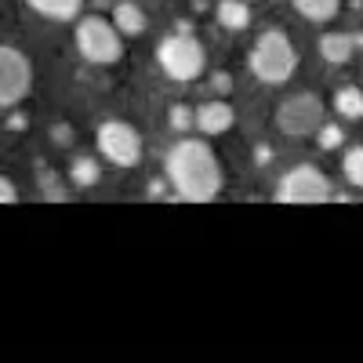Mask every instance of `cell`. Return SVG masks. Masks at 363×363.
I'll use <instances>...</instances> for the list:
<instances>
[{
	"label": "cell",
	"instance_id": "cell-8",
	"mask_svg": "<svg viewBox=\"0 0 363 363\" xmlns=\"http://www.w3.org/2000/svg\"><path fill=\"white\" fill-rule=\"evenodd\" d=\"M29 87H33V66L18 48H0V106L15 109Z\"/></svg>",
	"mask_w": 363,
	"mask_h": 363
},
{
	"label": "cell",
	"instance_id": "cell-21",
	"mask_svg": "<svg viewBox=\"0 0 363 363\" xmlns=\"http://www.w3.org/2000/svg\"><path fill=\"white\" fill-rule=\"evenodd\" d=\"M0 203H18V189H15V182L8 174L0 178Z\"/></svg>",
	"mask_w": 363,
	"mask_h": 363
},
{
	"label": "cell",
	"instance_id": "cell-13",
	"mask_svg": "<svg viewBox=\"0 0 363 363\" xmlns=\"http://www.w3.org/2000/svg\"><path fill=\"white\" fill-rule=\"evenodd\" d=\"M218 22L229 33H240V29L251 26V8L244 0H218Z\"/></svg>",
	"mask_w": 363,
	"mask_h": 363
},
{
	"label": "cell",
	"instance_id": "cell-9",
	"mask_svg": "<svg viewBox=\"0 0 363 363\" xmlns=\"http://www.w3.org/2000/svg\"><path fill=\"white\" fill-rule=\"evenodd\" d=\"M233 120H236V113H233V106H225V102H203L200 109H196V128L203 131V135H225L229 128H233Z\"/></svg>",
	"mask_w": 363,
	"mask_h": 363
},
{
	"label": "cell",
	"instance_id": "cell-16",
	"mask_svg": "<svg viewBox=\"0 0 363 363\" xmlns=\"http://www.w3.org/2000/svg\"><path fill=\"white\" fill-rule=\"evenodd\" d=\"M335 113L345 120H363V87H342L335 95Z\"/></svg>",
	"mask_w": 363,
	"mask_h": 363
},
{
	"label": "cell",
	"instance_id": "cell-14",
	"mask_svg": "<svg viewBox=\"0 0 363 363\" xmlns=\"http://www.w3.org/2000/svg\"><path fill=\"white\" fill-rule=\"evenodd\" d=\"M291 4L301 18H309V22H330L338 15L342 0H291Z\"/></svg>",
	"mask_w": 363,
	"mask_h": 363
},
{
	"label": "cell",
	"instance_id": "cell-1",
	"mask_svg": "<svg viewBox=\"0 0 363 363\" xmlns=\"http://www.w3.org/2000/svg\"><path fill=\"white\" fill-rule=\"evenodd\" d=\"M167 182L178 200H189V203H207L222 193V164L215 157V149L200 138H186L171 145L167 153Z\"/></svg>",
	"mask_w": 363,
	"mask_h": 363
},
{
	"label": "cell",
	"instance_id": "cell-17",
	"mask_svg": "<svg viewBox=\"0 0 363 363\" xmlns=\"http://www.w3.org/2000/svg\"><path fill=\"white\" fill-rule=\"evenodd\" d=\"M342 174H345L349 186L363 189V145H356V149H349V153H345V160H342Z\"/></svg>",
	"mask_w": 363,
	"mask_h": 363
},
{
	"label": "cell",
	"instance_id": "cell-22",
	"mask_svg": "<svg viewBox=\"0 0 363 363\" xmlns=\"http://www.w3.org/2000/svg\"><path fill=\"white\" fill-rule=\"evenodd\" d=\"M211 87H215L218 95H229V91H233V77L229 73H215V77H211Z\"/></svg>",
	"mask_w": 363,
	"mask_h": 363
},
{
	"label": "cell",
	"instance_id": "cell-10",
	"mask_svg": "<svg viewBox=\"0 0 363 363\" xmlns=\"http://www.w3.org/2000/svg\"><path fill=\"white\" fill-rule=\"evenodd\" d=\"M359 44H363V37H349V33H323V37H320V55H323V62H330V66H345Z\"/></svg>",
	"mask_w": 363,
	"mask_h": 363
},
{
	"label": "cell",
	"instance_id": "cell-12",
	"mask_svg": "<svg viewBox=\"0 0 363 363\" xmlns=\"http://www.w3.org/2000/svg\"><path fill=\"white\" fill-rule=\"evenodd\" d=\"M26 4L51 22H73V18H80L84 0H26Z\"/></svg>",
	"mask_w": 363,
	"mask_h": 363
},
{
	"label": "cell",
	"instance_id": "cell-20",
	"mask_svg": "<svg viewBox=\"0 0 363 363\" xmlns=\"http://www.w3.org/2000/svg\"><path fill=\"white\" fill-rule=\"evenodd\" d=\"M37 186H40V193H44L48 200H66V189H58V186H55V174H51V171H40Z\"/></svg>",
	"mask_w": 363,
	"mask_h": 363
},
{
	"label": "cell",
	"instance_id": "cell-4",
	"mask_svg": "<svg viewBox=\"0 0 363 363\" xmlns=\"http://www.w3.org/2000/svg\"><path fill=\"white\" fill-rule=\"evenodd\" d=\"M120 37L124 33L102 15H87L77 22V48L91 66H116L120 55H124V40Z\"/></svg>",
	"mask_w": 363,
	"mask_h": 363
},
{
	"label": "cell",
	"instance_id": "cell-6",
	"mask_svg": "<svg viewBox=\"0 0 363 363\" xmlns=\"http://www.w3.org/2000/svg\"><path fill=\"white\" fill-rule=\"evenodd\" d=\"M95 142L102 149V157L116 167H138L142 164V135L124 124V120H106L95 131Z\"/></svg>",
	"mask_w": 363,
	"mask_h": 363
},
{
	"label": "cell",
	"instance_id": "cell-3",
	"mask_svg": "<svg viewBox=\"0 0 363 363\" xmlns=\"http://www.w3.org/2000/svg\"><path fill=\"white\" fill-rule=\"evenodd\" d=\"M157 62H160V69L171 80L193 84L203 73V66H207V55H203V44L189 33V29H178V33H171L167 40H160Z\"/></svg>",
	"mask_w": 363,
	"mask_h": 363
},
{
	"label": "cell",
	"instance_id": "cell-15",
	"mask_svg": "<svg viewBox=\"0 0 363 363\" xmlns=\"http://www.w3.org/2000/svg\"><path fill=\"white\" fill-rule=\"evenodd\" d=\"M99 178H102V167L95 157H77L69 164V182L80 189H91V186H99Z\"/></svg>",
	"mask_w": 363,
	"mask_h": 363
},
{
	"label": "cell",
	"instance_id": "cell-18",
	"mask_svg": "<svg viewBox=\"0 0 363 363\" xmlns=\"http://www.w3.org/2000/svg\"><path fill=\"white\" fill-rule=\"evenodd\" d=\"M167 116H171V128H174V131H189V128L196 124V109L182 106V102H178V106H171V113H167Z\"/></svg>",
	"mask_w": 363,
	"mask_h": 363
},
{
	"label": "cell",
	"instance_id": "cell-11",
	"mask_svg": "<svg viewBox=\"0 0 363 363\" xmlns=\"http://www.w3.org/2000/svg\"><path fill=\"white\" fill-rule=\"evenodd\" d=\"M113 26L120 29L124 37H142L149 22H145V11L138 4H131V0H120V4L113 8Z\"/></svg>",
	"mask_w": 363,
	"mask_h": 363
},
{
	"label": "cell",
	"instance_id": "cell-7",
	"mask_svg": "<svg viewBox=\"0 0 363 363\" xmlns=\"http://www.w3.org/2000/svg\"><path fill=\"white\" fill-rule=\"evenodd\" d=\"M277 128L287 138H306L323 128V102L316 95H291L277 106Z\"/></svg>",
	"mask_w": 363,
	"mask_h": 363
},
{
	"label": "cell",
	"instance_id": "cell-2",
	"mask_svg": "<svg viewBox=\"0 0 363 363\" xmlns=\"http://www.w3.org/2000/svg\"><path fill=\"white\" fill-rule=\"evenodd\" d=\"M251 73L262 84H287L298 69V51L284 29H265L251 48Z\"/></svg>",
	"mask_w": 363,
	"mask_h": 363
},
{
	"label": "cell",
	"instance_id": "cell-5",
	"mask_svg": "<svg viewBox=\"0 0 363 363\" xmlns=\"http://www.w3.org/2000/svg\"><path fill=\"white\" fill-rule=\"evenodd\" d=\"M330 193H335V189H330L327 174L316 164L291 167L280 178V186H277V200L280 203H323V200H330Z\"/></svg>",
	"mask_w": 363,
	"mask_h": 363
},
{
	"label": "cell",
	"instance_id": "cell-19",
	"mask_svg": "<svg viewBox=\"0 0 363 363\" xmlns=\"http://www.w3.org/2000/svg\"><path fill=\"white\" fill-rule=\"evenodd\" d=\"M316 142H320V149H327V153H330V149H338V145L345 142V131H342L338 124H323V128L316 131Z\"/></svg>",
	"mask_w": 363,
	"mask_h": 363
}]
</instances>
